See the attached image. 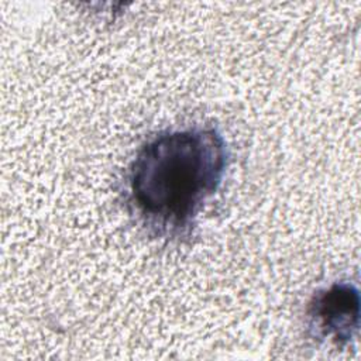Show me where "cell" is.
Returning <instances> with one entry per match:
<instances>
[{
	"label": "cell",
	"instance_id": "6da1fadb",
	"mask_svg": "<svg viewBox=\"0 0 361 361\" xmlns=\"http://www.w3.org/2000/svg\"><path fill=\"white\" fill-rule=\"evenodd\" d=\"M227 162V144L214 127L161 131L128 165L127 210L154 237L188 240L204 202L219 190Z\"/></svg>",
	"mask_w": 361,
	"mask_h": 361
},
{
	"label": "cell",
	"instance_id": "7a4b0ae2",
	"mask_svg": "<svg viewBox=\"0 0 361 361\" xmlns=\"http://www.w3.org/2000/svg\"><path fill=\"white\" fill-rule=\"evenodd\" d=\"M306 324L314 340L344 347L358 333L360 293L351 282H333L317 289L306 306Z\"/></svg>",
	"mask_w": 361,
	"mask_h": 361
}]
</instances>
